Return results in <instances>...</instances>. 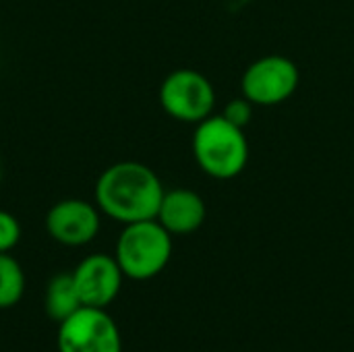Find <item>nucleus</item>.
<instances>
[{"label": "nucleus", "instance_id": "f257e3e1", "mask_svg": "<svg viewBox=\"0 0 354 352\" xmlns=\"http://www.w3.org/2000/svg\"><path fill=\"white\" fill-rule=\"evenodd\" d=\"M164 197L160 176L141 162H116L95 180L93 199L97 210L114 222L133 224L153 220Z\"/></svg>", "mask_w": 354, "mask_h": 352}, {"label": "nucleus", "instance_id": "f03ea898", "mask_svg": "<svg viewBox=\"0 0 354 352\" xmlns=\"http://www.w3.org/2000/svg\"><path fill=\"white\" fill-rule=\"evenodd\" d=\"M191 147L199 170L216 180L236 178L249 162L245 129L228 122L222 114H212L195 124Z\"/></svg>", "mask_w": 354, "mask_h": 352}, {"label": "nucleus", "instance_id": "7ed1b4c3", "mask_svg": "<svg viewBox=\"0 0 354 352\" xmlns=\"http://www.w3.org/2000/svg\"><path fill=\"white\" fill-rule=\"evenodd\" d=\"M114 257L124 278L145 282L166 270L172 257V234L153 218L124 224Z\"/></svg>", "mask_w": 354, "mask_h": 352}, {"label": "nucleus", "instance_id": "20e7f679", "mask_svg": "<svg viewBox=\"0 0 354 352\" xmlns=\"http://www.w3.org/2000/svg\"><path fill=\"white\" fill-rule=\"evenodd\" d=\"M160 106L164 112L187 124H197L214 114L216 91L212 81L195 68H176L160 85Z\"/></svg>", "mask_w": 354, "mask_h": 352}, {"label": "nucleus", "instance_id": "39448f33", "mask_svg": "<svg viewBox=\"0 0 354 352\" xmlns=\"http://www.w3.org/2000/svg\"><path fill=\"white\" fill-rule=\"evenodd\" d=\"M301 81L299 66L282 54H268L251 62L241 79L243 95L253 106H278L292 98Z\"/></svg>", "mask_w": 354, "mask_h": 352}, {"label": "nucleus", "instance_id": "423d86ee", "mask_svg": "<svg viewBox=\"0 0 354 352\" xmlns=\"http://www.w3.org/2000/svg\"><path fill=\"white\" fill-rule=\"evenodd\" d=\"M56 346L58 352H122V338L104 309L81 307L60 322Z\"/></svg>", "mask_w": 354, "mask_h": 352}, {"label": "nucleus", "instance_id": "0eeeda50", "mask_svg": "<svg viewBox=\"0 0 354 352\" xmlns=\"http://www.w3.org/2000/svg\"><path fill=\"white\" fill-rule=\"evenodd\" d=\"M102 228V212L85 199H60L46 214L48 234L64 247L89 245Z\"/></svg>", "mask_w": 354, "mask_h": 352}, {"label": "nucleus", "instance_id": "6e6552de", "mask_svg": "<svg viewBox=\"0 0 354 352\" xmlns=\"http://www.w3.org/2000/svg\"><path fill=\"white\" fill-rule=\"evenodd\" d=\"M71 274L81 305L97 309H106L118 297L124 278L116 257L106 253L87 255L77 263V268Z\"/></svg>", "mask_w": 354, "mask_h": 352}, {"label": "nucleus", "instance_id": "1a4fd4ad", "mask_svg": "<svg viewBox=\"0 0 354 352\" xmlns=\"http://www.w3.org/2000/svg\"><path fill=\"white\" fill-rule=\"evenodd\" d=\"M207 218V207L203 197L191 189L164 191L156 220L172 234L185 237L197 232Z\"/></svg>", "mask_w": 354, "mask_h": 352}, {"label": "nucleus", "instance_id": "9d476101", "mask_svg": "<svg viewBox=\"0 0 354 352\" xmlns=\"http://www.w3.org/2000/svg\"><path fill=\"white\" fill-rule=\"evenodd\" d=\"M81 299L79 293L75 288L73 282V274H56L48 286H46V297H44V309L48 313V317H52L54 322H64L66 317H71L75 311H79Z\"/></svg>", "mask_w": 354, "mask_h": 352}, {"label": "nucleus", "instance_id": "9b49d317", "mask_svg": "<svg viewBox=\"0 0 354 352\" xmlns=\"http://www.w3.org/2000/svg\"><path fill=\"white\" fill-rule=\"evenodd\" d=\"M25 293V272L10 253H0V309L15 307Z\"/></svg>", "mask_w": 354, "mask_h": 352}, {"label": "nucleus", "instance_id": "f8f14e48", "mask_svg": "<svg viewBox=\"0 0 354 352\" xmlns=\"http://www.w3.org/2000/svg\"><path fill=\"white\" fill-rule=\"evenodd\" d=\"M21 241V224L10 214L0 210V253H10Z\"/></svg>", "mask_w": 354, "mask_h": 352}, {"label": "nucleus", "instance_id": "ddd939ff", "mask_svg": "<svg viewBox=\"0 0 354 352\" xmlns=\"http://www.w3.org/2000/svg\"><path fill=\"white\" fill-rule=\"evenodd\" d=\"M253 110H255V106H253L245 95H241V98L230 100V102L224 106L222 116H224L228 122H232V124L245 129V127L251 122V118H253Z\"/></svg>", "mask_w": 354, "mask_h": 352}]
</instances>
